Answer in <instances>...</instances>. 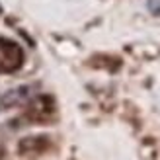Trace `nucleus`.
<instances>
[{
  "label": "nucleus",
  "mask_w": 160,
  "mask_h": 160,
  "mask_svg": "<svg viewBox=\"0 0 160 160\" xmlns=\"http://www.w3.org/2000/svg\"><path fill=\"white\" fill-rule=\"evenodd\" d=\"M23 65V51L18 43L0 37V74L16 72Z\"/></svg>",
  "instance_id": "1"
},
{
  "label": "nucleus",
  "mask_w": 160,
  "mask_h": 160,
  "mask_svg": "<svg viewBox=\"0 0 160 160\" xmlns=\"http://www.w3.org/2000/svg\"><path fill=\"white\" fill-rule=\"evenodd\" d=\"M53 115H55V102L51 98H47V96L35 98L26 109V117L31 119V121H37V123L51 121Z\"/></svg>",
  "instance_id": "2"
},
{
  "label": "nucleus",
  "mask_w": 160,
  "mask_h": 160,
  "mask_svg": "<svg viewBox=\"0 0 160 160\" xmlns=\"http://www.w3.org/2000/svg\"><path fill=\"white\" fill-rule=\"evenodd\" d=\"M0 160H2V147H0Z\"/></svg>",
  "instance_id": "3"
}]
</instances>
